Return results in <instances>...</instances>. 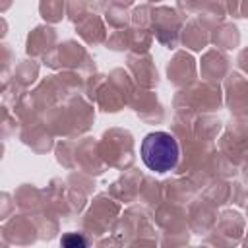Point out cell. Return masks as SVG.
<instances>
[{
  "label": "cell",
  "instance_id": "6da1fadb",
  "mask_svg": "<svg viewBox=\"0 0 248 248\" xmlns=\"http://www.w3.org/2000/svg\"><path fill=\"white\" fill-rule=\"evenodd\" d=\"M143 165L153 172H167L178 163V141L169 132H151L140 145Z\"/></svg>",
  "mask_w": 248,
  "mask_h": 248
},
{
  "label": "cell",
  "instance_id": "7a4b0ae2",
  "mask_svg": "<svg viewBox=\"0 0 248 248\" xmlns=\"http://www.w3.org/2000/svg\"><path fill=\"white\" fill-rule=\"evenodd\" d=\"M62 242H64L66 246H70L72 242H74V244H79V246H83V244H85V240H83L81 236H76V234H74V236H64V238H62Z\"/></svg>",
  "mask_w": 248,
  "mask_h": 248
}]
</instances>
